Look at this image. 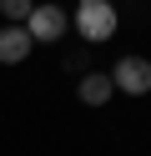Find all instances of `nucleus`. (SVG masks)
<instances>
[{
	"mask_svg": "<svg viewBox=\"0 0 151 156\" xmlns=\"http://www.w3.org/2000/svg\"><path fill=\"white\" fill-rule=\"evenodd\" d=\"M111 86H116V96H151V61L146 55H121L111 66Z\"/></svg>",
	"mask_w": 151,
	"mask_h": 156,
	"instance_id": "nucleus-3",
	"label": "nucleus"
},
{
	"mask_svg": "<svg viewBox=\"0 0 151 156\" xmlns=\"http://www.w3.org/2000/svg\"><path fill=\"white\" fill-rule=\"evenodd\" d=\"M76 96L86 106H106L111 96H116V86H111V71H86L81 76V86H76Z\"/></svg>",
	"mask_w": 151,
	"mask_h": 156,
	"instance_id": "nucleus-5",
	"label": "nucleus"
},
{
	"mask_svg": "<svg viewBox=\"0 0 151 156\" xmlns=\"http://www.w3.org/2000/svg\"><path fill=\"white\" fill-rule=\"evenodd\" d=\"M30 10H35V0H0V15H5L10 25H25Z\"/></svg>",
	"mask_w": 151,
	"mask_h": 156,
	"instance_id": "nucleus-6",
	"label": "nucleus"
},
{
	"mask_svg": "<svg viewBox=\"0 0 151 156\" xmlns=\"http://www.w3.org/2000/svg\"><path fill=\"white\" fill-rule=\"evenodd\" d=\"M70 30L81 35V45H106V41H116V30H121L116 0H81L76 15H70Z\"/></svg>",
	"mask_w": 151,
	"mask_h": 156,
	"instance_id": "nucleus-1",
	"label": "nucleus"
},
{
	"mask_svg": "<svg viewBox=\"0 0 151 156\" xmlns=\"http://www.w3.org/2000/svg\"><path fill=\"white\" fill-rule=\"evenodd\" d=\"M30 51H35V41H30L25 25H5V30H0V66H20V61H30Z\"/></svg>",
	"mask_w": 151,
	"mask_h": 156,
	"instance_id": "nucleus-4",
	"label": "nucleus"
},
{
	"mask_svg": "<svg viewBox=\"0 0 151 156\" xmlns=\"http://www.w3.org/2000/svg\"><path fill=\"white\" fill-rule=\"evenodd\" d=\"M25 30H30V41H35V45H60V41H66V30H70V15L60 10L56 0H35V10L25 15Z\"/></svg>",
	"mask_w": 151,
	"mask_h": 156,
	"instance_id": "nucleus-2",
	"label": "nucleus"
}]
</instances>
